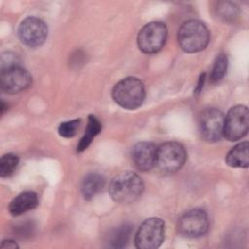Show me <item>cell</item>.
I'll return each mask as SVG.
<instances>
[{"instance_id":"cell-1","label":"cell","mask_w":249,"mask_h":249,"mask_svg":"<svg viewBox=\"0 0 249 249\" xmlns=\"http://www.w3.org/2000/svg\"><path fill=\"white\" fill-rule=\"evenodd\" d=\"M31 81V75L18 63L14 53L2 55L0 85L3 91L10 94L18 93L28 88Z\"/></svg>"},{"instance_id":"cell-2","label":"cell","mask_w":249,"mask_h":249,"mask_svg":"<svg viewBox=\"0 0 249 249\" xmlns=\"http://www.w3.org/2000/svg\"><path fill=\"white\" fill-rule=\"evenodd\" d=\"M144 191L141 177L132 171H123L117 174L109 185L112 199L119 203H131L137 200Z\"/></svg>"},{"instance_id":"cell-3","label":"cell","mask_w":249,"mask_h":249,"mask_svg":"<svg viewBox=\"0 0 249 249\" xmlns=\"http://www.w3.org/2000/svg\"><path fill=\"white\" fill-rule=\"evenodd\" d=\"M177 39L180 48L189 53H198L208 45L210 35L206 25L197 19L185 21L179 28Z\"/></svg>"},{"instance_id":"cell-4","label":"cell","mask_w":249,"mask_h":249,"mask_svg":"<svg viewBox=\"0 0 249 249\" xmlns=\"http://www.w3.org/2000/svg\"><path fill=\"white\" fill-rule=\"evenodd\" d=\"M112 97L121 107L134 110L140 107L145 99L144 85L135 77H126L114 86Z\"/></svg>"},{"instance_id":"cell-5","label":"cell","mask_w":249,"mask_h":249,"mask_svg":"<svg viewBox=\"0 0 249 249\" xmlns=\"http://www.w3.org/2000/svg\"><path fill=\"white\" fill-rule=\"evenodd\" d=\"M164 234V222L158 217L149 218L141 224L135 234V246L138 249H157L163 242Z\"/></svg>"},{"instance_id":"cell-6","label":"cell","mask_w":249,"mask_h":249,"mask_svg":"<svg viewBox=\"0 0 249 249\" xmlns=\"http://www.w3.org/2000/svg\"><path fill=\"white\" fill-rule=\"evenodd\" d=\"M167 28L161 21H151L145 24L137 36V45L144 53L160 52L166 41Z\"/></svg>"},{"instance_id":"cell-7","label":"cell","mask_w":249,"mask_h":249,"mask_svg":"<svg viewBox=\"0 0 249 249\" xmlns=\"http://www.w3.org/2000/svg\"><path fill=\"white\" fill-rule=\"evenodd\" d=\"M225 116L222 111L216 108L203 110L198 118V129L203 141L214 143L224 136Z\"/></svg>"},{"instance_id":"cell-8","label":"cell","mask_w":249,"mask_h":249,"mask_svg":"<svg viewBox=\"0 0 249 249\" xmlns=\"http://www.w3.org/2000/svg\"><path fill=\"white\" fill-rule=\"evenodd\" d=\"M249 112L245 105L231 107L224 122V136L229 141H236L244 137L248 132Z\"/></svg>"},{"instance_id":"cell-9","label":"cell","mask_w":249,"mask_h":249,"mask_svg":"<svg viewBox=\"0 0 249 249\" xmlns=\"http://www.w3.org/2000/svg\"><path fill=\"white\" fill-rule=\"evenodd\" d=\"M186 150L180 143L166 142L157 150L156 165L164 172H174L180 169L186 161Z\"/></svg>"},{"instance_id":"cell-10","label":"cell","mask_w":249,"mask_h":249,"mask_svg":"<svg viewBox=\"0 0 249 249\" xmlns=\"http://www.w3.org/2000/svg\"><path fill=\"white\" fill-rule=\"evenodd\" d=\"M209 228L208 216L205 210L195 208L183 214L178 222V231L180 234L196 238L204 235Z\"/></svg>"},{"instance_id":"cell-11","label":"cell","mask_w":249,"mask_h":249,"mask_svg":"<svg viewBox=\"0 0 249 249\" xmlns=\"http://www.w3.org/2000/svg\"><path fill=\"white\" fill-rule=\"evenodd\" d=\"M18 35L22 44L35 48L41 46L48 36V26L44 20L36 17H27L19 24Z\"/></svg>"},{"instance_id":"cell-12","label":"cell","mask_w":249,"mask_h":249,"mask_svg":"<svg viewBox=\"0 0 249 249\" xmlns=\"http://www.w3.org/2000/svg\"><path fill=\"white\" fill-rule=\"evenodd\" d=\"M158 147L152 142H138L131 152L134 165L141 171H148L156 165Z\"/></svg>"},{"instance_id":"cell-13","label":"cell","mask_w":249,"mask_h":249,"mask_svg":"<svg viewBox=\"0 0 249 249\" xmlns=\"http://www.w3.org/2000/svg\"><path fill=\"white\" fill-rule=\"evenodd\" d=\"M39 203L37 194L31 191L23 192L17 196L9 205V211L13 216H18L28 210L37 207Z\"/></svg>"},{"instance_id":"cell-14","label":"cell","mask_w":249,"mask_h":249,"mask_svg":"<svg viewBox=\"0 0 249 249\" xmlns=\"http://www.w3.org/2000/svg\"><path fill=\"white\" fill-rule=\"evenodd\" d=\"M226 163L233 168H247L249 165V143L235 145L226 156Z\"/></svg>"},{"instance_id":"cell-15","label":"cell","mask_w":249,"mask_h":249,"mask_svg":"<svg viewBox=\"0 0 249 249\" xmlns=\"http://www.w3.org/2000/svg\"><path fill=\"white\" fill-rule=\"evenodd\" d=\"M104 177L96 172L87 174L81 183V193L86 200H90L104 187Z\"/></svg>"},{"instance_id":"cell-16","label":"cell","mask_w":249,"mask_h":249,"mask_svg":"<svg viewBox=\"0 0 249 249\" xmlns=\"http://www.w3.org/2000/svg\"><path fill=\"white\" fill-rule=\"evenodd\" d=\"M101 128H102V125L99 120L95 116L89 115L88 119L87 127L85 129V134L81 138L79 144L77 145V151L78 152L85 151L90 145L92 139L101 131Z\"/></svg>"},{"instance_id":"cell-17","label":"cell","mask_w":249,"mask_h":249,"mask_svg":"<svg viewBox=\"0 0 249 249\" xmlns=\"http://www.w3.org/2000/svg\"><path fill=\"white\" fill-rule=\"evenodd\" d=\"M132 231V228L130 225L124 224L120 228L116 229L110 237V246L114 248H122L124 247L129 239L130 233Z\"/></svg>"},{"instance_id":"cell-18","label":"cell","mask_w":249,"mask_h":249,"mask_svg":"<svg viewBox=\"0 0 249 249\" xmlns=\"http://www.w3.org/2000/svg\"><path fill=\"white\" fill-rule=\"evenodd\" d=\"M19 159L18 155L14 153H8L2 156L0 160V176L9 177L17 169Z\"/></svg>"},{"instance_id":"cell-19","label":"cell","mask_w":249,"mask_h":249,"mask_svg":"<svg viewBox=\"0 0 249 249\" xmlns=\"http://www.w3.org/2000/svg\"><path fill=\"white\" fill-rule=\"evenodd\" d=\"M228 64L229 58L227 54L220 53L217 55L210 76L212 83H218L225 77L228 69Z\"/></svg>"},{"instance_id":"cell-20","label":"cell","mask_w":249,"mask_h":249,"mask_svg":"<svg viewBox=\"0 0 249 249\" xmlns=\"http://www.w3.org/2000/svg\"><path fill=\"white\" fill-rule=\"evenodd\" d=\"M216 11L218 17L225 21L234 19L238 14L237 7L231 2H220L218 4V8H216Z\"/></svg>"},{"instance_id":"cell-21","label":"cell","mask_w":249,"mask_h":249,"mask_svg":"<svg viewBox=\"0 0 249 249\" xmlns=\"http://www.w3.org/2000/svg\"><path fill=\"white\" fill-rule=\"evenodd\" d=\"M79 120H71L63 122L58 126V134L62 137H72L76 135L79 129Z\"/></svg>"},{"instance_id":"cell-22","label":"cell","mask_w":249,"mask_h":249,"mask_svg":"<svg viewBox=\"0 0 249 249\" xmlns=\"http://www.w3.org/2000/svg\"><path fill=\"white\" fill-rule=\"evenodd\" d=\"M0 247L3 249H17L18 248V245L16 241L8 239V240H3Z\"/></svg>"},{"instance_id":"cell-23","label":"cell","mask_w":249,"mask_h":249,"mask_svg":"<svg viewBox=\"0 0 249 249\" xmlns=\"http://www.w3.org/2000/svg\"><path fill=\"white\" fill-rule=\"evenodd\" d=\"M204 79H205V74H202V75L200 76V79H199V83H198V86H197V88H196V92H198V91L201 89V88L203 87L202 85H203Z\"/></svg>"}]
</instances>
